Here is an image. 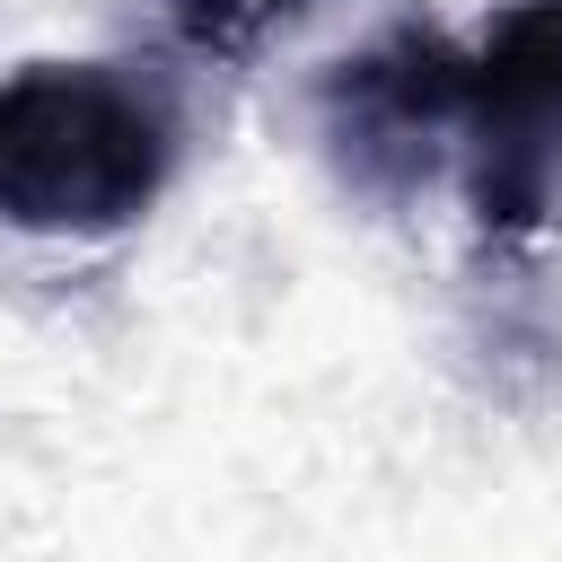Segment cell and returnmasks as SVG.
I'll use <instances>...</instances> for the list:
<instances>
[{
  "mask_svg": "<svg viewBox=\"0 0 562 562\" xmlns=\"http://www.w3.org/2000/svg\"><path fill=\"white\" fill-rule=\"evenodd\" d=\"M176 176V105L132 61H26L0 88V211L26 237H114Z\"/></svg>",
  "mask_w": 562,
  "mask_h": 562,
  "instance_id": "obj_1",
  "label": "cell"
},
{
  "mask_svg": "<svg viewBox=\"0 0 562 562\" xmlns=\"http://www.w3.org/2000/svg\"><path fill=\"white\" fill-rule=\"evenodd\" d=\"M474 220L518 237L553 220V140H562V0L509 9L474 44Z\"/></svg>",
  "mask_w": 562,
  "mask_h": 562,
  "instance_id": "obj_2",
  "label": "cell"
},
{
  "mask_svg": "<svg viewBox=\"0 0 562 562\" xmlns=\"http://www.w3.org/2000/svg\"><path fill=\"white\" fill-rule=\"evenodd\" d=\"M474 123V53L448 35H386L360 61H342L325 79V132L351 184L369 193H404L430 176L439 140Z\"/></svg>",
  "mask_w": 562,
  "mask_h": 562,
  "instance_id": "obj_3",
  "label": "cell"
},
{
  "mask_svg": "<svg viewBox=\"0 0 562 562\" xmlns=\"http://www.w3.org/2000/svg\"><path fill=\"white\" fill-rule=\"evenodd\" d=\"M316 0H167L176 18V44L184 53H211V61H246L255 44H272L281 26H299Z\"/></svg>",
  "mask_w": 562,
  "mask_h": 562,
  "instance_id": "obj_4",
  "label": "cell"
}]
</instances>
